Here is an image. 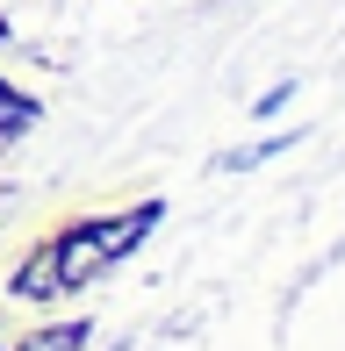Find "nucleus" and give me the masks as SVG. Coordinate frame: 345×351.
<instances>
[{
  "mask_svg": "<svg viewBox=\"0 0 345 351\" xmlns=\"http://www.w3.org/2000/svg\"><path fill=\"white\" fill-rule=\"evenodd\" d=\"M51 287H58V251H43V258L22 273V294H51Z\"/></svg>",
  "mask_w": 345,
  "mask_h": 351,
  "instance_id": "f257e3e1",
  "label": "nucleus"
}]
</instances>
